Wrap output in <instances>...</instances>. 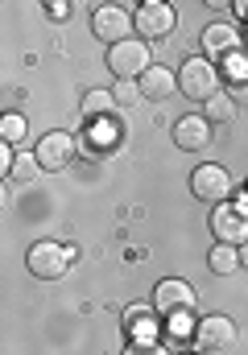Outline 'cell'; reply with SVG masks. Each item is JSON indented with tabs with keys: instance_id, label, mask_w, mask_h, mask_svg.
Listing matches in <instances>:
<instances>
[{
	"instance_id": "30",
	"label": "cell",
	"mask_w": 248,
	"mask_h": 355,
	"mask_svg": "<svg viewBox=\"0 0 248 355\" xmlns=\"http://www.w3.org/2000/svg\"><path fill=\"white\" fill-rule=\"evenodd\" d=\"M178 355H195V352H178Z\"/></svg>"
},
{
	"instance_id": "16",
	"label": "cell",
	"mask_w": 248,
	"mask_h": 355,
	"mask_svg": "<svg viewBox=\"0 0 248 355\" xmlns=\"http://www.w3.org/2000/svg\"><path fill=\"white\" fill-rule=\"evenodd\" d=\"M207 268H211L215 277H232V272H240V248H232V244H215V248L207 252Z\"/></svg>"
},
{
	"instance_id": "8",
	"label": "cell",
	"mask_w": 248,
	"mask_h": 355,
	"mask_svg": "<svg viewBox=\"0 0 248 355\" xmlns=\"http://www.w3.org/2000/svg\"><path fill=\"white\" fill-rule=\"evenodd\" d=\"M236 186H232V174L224 170V166H199L195 174H190V194L199 198V202H228V194H232Z\"/></svg>"
},
{
	"instance_id": "18",
	"label": "cell",
	"mask_w": 248,
	"mask_h": 355,
	"mask_svg": "<svg viewBox=\"0 0 248 355\" xmlns=\"http://www.w3.org/2000/svg\"><path fill=\"white\" fill-rule=\"evenodd\" d=\"M25 132H29V124H25L21 112H4V116H0V141H4V145H21Z\"/></svg>"
},
{
	"instance_id": "13",
	"label": "cell",
	"mask_w": 248,
	"mask_h": 355,
	"mask_svg": "<svg viewBox=\"0 0 248 355\" xmlns=\"http://www.w3.org/2000/svg\"><path fill=\"white\" fill-rule=\"evenodd\" d=\"M120 145V124L116 120H91L87 132H83V149L87 153H108Z\"/></svg>"
},
{
	"instance_id": "24",
	"label": "cell",
	"mask_w": 248,
	"mask_h": 355,
	"mask_svg": "<svg viewBox=\"0 0 248 355\" xmlns=\"http://www.w3.org/2000/svg\"><path fill=\"white\" fill-rule=\"evenodd\" d=\"M124 355H170V352H165L162 343H129Z\"/></svg>"
},
{
	"instance_id": "26",
	"label": "cell",
	"mask_w": 248,
	"mask_h": 355,
	"mask_svg": "<svg viewBox=\"0 0 248 355\" xmlns=\"http://www.w3.org/2000/svg\"><path fill=\"white\" fill-rule=\"evenodd\" d=\"M46 12H50L54 21H63V17H67V4H63V0H54V4H46Z\"/></svg>"
},
{
	"instance_id": "5",
	"label": "cell",
	"mask_w": 248,
	"mask_h": 355,
	"mask_svg": "<svg viewBox=\"0 0 248 355\" xmlns=\"http://www.w3.org/2000/svg\"><path fill=\"white\" fill-rule=\"evenodd\" d=\"M133 25H137L141 42H158V37H170V33L178 29V12H174V4H165V0H145V4H137Z\"/></svg>"
},
{
	"instance_id": "22",
	"label": "cell",
	"mask_w": 248,
	"mask_h": 355,
	"mask_svg": "<svg viewBox=\"0 0 248 355\" xmlns=\"http://www.w3.org/2000/svg\"><path fill=\"white\" fill-rule=\"evenodd\" d=\"M195 322H199L195 314H170V318H165V335H170V339H186V335H190V339H195Z\"/></svg>"
},
{
	"instance_id": "3",
	"label": "cell",
	"mask_w": 248,
	"mask_h": 355,
	"mask_svg": "<svg viewBox=\"0 0 248 355\" xmlns=\"http://www.w3.org/2000/svg\"><path fill=\"white\" fill-rule=\"evenodd\" d=\"M91 33L112 50V46H120V42L137 37V25H133V17H129L120 4H99V8L91 12Z\"/></svg>"
},
{
	"instance_id": "21",
	"label": "cell",
	"mask_w": 248,
	"mask_h": 355,
	"mask_svg": "<svg viewBox=\"0 0 248 355\" xmlns=\"http://www.w3.org/2000/svg\"><path fill=\"white\" fill-rule=\"evenodd\" d=\"M112 95H116V103H120V107H137V103L145 99V95H141V83H137V79H116Z\"/></svg>"
},
{
	"instance_id": "25",
	"label": "cell",
	"mask_w": 248,
	"mask_h": 355,
	"mask_svg": "<svg viewBox=\"0 0 248 355\" xmlns=\"http://www.w3.org/2000/svg\"><path fill=\"white\" fill-rule=\"evenodd\" d=\"M232 99H236V107H248V83L232 87Z\"/></svg>"
},
{
	"instance_id": "1",
	"label": "cell",
	"mask_w": 248,
	"mask_h": 355,
	"mask_svg": "<svg viewBox=\"0 0 248 355\" xmlns=\"http://www.w3.org/2000/svg\"><path fill=\"white\" fill-rule=\"evenodd\" d=\"M178 91L186 99H195V103H207L211 95H220V71H215V62H207L203 54L186 58L182 71H178Z\"/></svg>"
},
{
	"instance_id": "7",
	"label": "cell",
	"mask_w": 248,
	"mask_h": 355,
	"mask_svg": "<svg viewBox=\"0 0 248 355\" xmlns=\"http://www.w3.org/2000/svg\"><path fill=\"white\" fill-rule=\"evenodd\" d=\"M236 339H240V331L228 314H207L195 322V347L199 352H228V347H236Z\"/></svg>"
},
{
	"instance_id": "27",
	"label": "cell",
	"mask_w": 248,
	"mask_h": 355,
	"mask_svg": "<svg viewBox=\"0 0 248 355\" xmlns=\"http://www.w3.org/2000/svg\"><path fill=\"white\" fill-rule=\"evenodd\" d=\"M232 207H236L240 215H248V186H245V190H240V194H236V202H232Z\"/></svg>"
},
{
	"instance_id": "20",
	"label": "cell",
	"mask_w": 248,
	"mask_h": 355,
	"mask_svg": "<svg viewBox=\"0 0 248 355\" xmlns=\"http://www.w3.org/2000/svg\"><path fill=\"white\" fill-rule=\"evenodd\" d=\"M38 174H42L38 153H17V162H13V182H33Z\"/></svg>"
},
{
	"instance_id": "17",
	"label": "cell",
	"mask_w": 248,
	"mask_h": 355,
	"mask_svg": "<svg viewBox=\"0 0 248 355\" xmlns=\"http://www.w3.org/2000/svg\"><path fill=\"white\" fill-rule=\"evenodd\" d=\"M236 99H232V91H220V95H211L207 103H203V116L211 120V124H232L236 120Z\"/></svg>"
},
{
	"instance_id": "28",
	"label": "cell",
	"mask_w": 248,
	"mask_h": 355,
	"mask_svg": "<svg viewBox=\"0 0 248 355\" xmlns=\"http://www.w3.org/2000/svg\"><path fill=\"white\" fill-rule=\"evenodd\" d=\"M232 8H236V17H245V21H248V0H236Z\"/></svg>"
},
{
	"instance_id": "2",
	"label": "cell",
	"mask_w": 248,
	"mask_h": 355,
	"mask_svg": "<svg viewBox=\"0 0 248 355\" xmlns=\"http://www.w3.org/2000/svg\"><path fill=\"white\" fill-rule=\"evenodd\" d=\"M149 67H154V54H149V42H141V37H129V42L108 50V71L116 79H137L141 83V75Z\"/></svg>"
},
{
	"instance_id": "11",
	"label": "cell",
	"mask_w": 248,
	"mask_h": 355,
	"mask_svg": "<svg viewBox=\"0 0 248 355\" xmlns=\"http://www.w3.org/2000/svg\"><path fill=\"white\" fill-rule=\"evenodd\" d=\"M154 310H162L165 318L170 314H195V289L182 277H165L154 289Z\"/></svg>"
},
{
	"instance_id": "4",
	"label": "cell",
	"mask_w": 248,
	"mask_h": 355,
	"mask_svg": "<svg viewBox=\"0 0 248 355\" xmlns=\"http://www.w3.org/2000/svg\"><path fill=\"white\" fill-rule=\"evenodd\" d=\"M199 46H203V58L207 62H224V58H232V54L245 50V29L240 25H228V21H211V25H203Z\"/></svg>"
},
{
	"instance_id": "19",
	"label": "cell",
	"mask_w": 248,
	"mask_h": 355,
	"mask_svg": "<svg viewBox=\"0 0 248 355\" xmlns=\"http://www.w3.org/2000/svg\"><path fill=\"white\" fill-rule=\"evenodd\" d=\"M129 327V343H158V331H154V318L141 314V318H124Z\"/></svg>"
},
{
	"instance_id": "23",
	"label": "cell",
	"mask_w": 248,
	"mask_h": 355,
	"mask_svg": "<svg viewBox=\"0 0 248 355\" xmlns=\"http://www.w3.org/2000/svg\"><path fill=\"white\" fill-rule=\"evenodd\" d=\"M224 75L240 87V83H248V54L240 50V54H232V58H224Z\"/></svg>"
},
{
	"instance_id": "6",
	"label": "cell",
	"mask_w": 248,
	"mask_h": 355,
	"mask_svg": "<svg viewBox=\"0 0 248 355\" xmlns=\"http://www.w3.org/2000/svg\"><path fill=\"white\" fill-rule=\"evenodd\" d=\"M25 265L33 277H42V281H58L67 268L75 265L71 261V248L67 244H54V240H38L33 248H29V257H25Z\"/></svg>"
},
{
	"instance_id": "9",
	"label": "cell",
	"mask_w": 248,
	"mask_h": 355,
	"mask_svg": "<svg viewBox=\"0 0 248 355\" xmlns=\"http://www.w3.org/2000/svg\"><path fill=\"white\" fill-rule=\"evenodd\" d=\"M211 141H215V128H211V120H207L203 112H190V116L174 120V145H178V149H186V153H203Z\"/></svg>"
},
{
	"instance_id": "14",
	"label": "cell",
	"mask_w": 248,
	"mask_h": 355,
	"mask_svg": "<svg viewBox=\"0 0 248 355\" xmlns=\"http://www.w3.org/2000/svg\"><path fill=\"white\" fill-rule=\"evenodd\" d=\"M174 83H178V79H174V71L154 62V67H149V71L141 75V95L158 103V99H165V95H174Z\"/></svg>"
},
{
	"instance_id": "10",
	"label": "cell",
	"mask_w": 248,
	"mask_h": 355,
	"mask_svg": "<svg viewBox=\"0 0 248 355\" xmlns=\"http://www.w3.org/2000/svg\"><path fill=\"white\" fill-rule=\"evenodd\" d=\"M38 162H42V170L46 174H58V170H67L71 166V157L79 153V145H75V137L71 132H46L42 141H38Z\"/></svg>"
},
{
	"instance_id": "29",
	"label": "cell",
	"mask_w": 248,
	"mask_h": 355,
	"mask_svg": "<svg viewBox=\"0 0 248 355\" xmlns=\"http://www.w3.org/2000/svg\"><path fill=\"white\" fill-rule=\"evenodd\" d=\"M240 268H248V244L240 248Z\"/></svg>"
},
{
	"instance_id": "12",
	"label": "cell",
	"mask_w": 248,
	"mask_h": 355,
	"mask_svg": "<svg viewBox=\"0 0 248 355\" xmlns=\"http://www.w3.org/2000/svg\"><path fill=\"white\" fill-rule=\"evenodd\" d=\"M211 232L220 244H232V248H245L248 244V215H240L232 202H220L215 215H211Z\"/></svg>"
},
{
	"instance_id": "15",
	"label": "cell",
	"mask_w": 248,
	"mask_h": 355,
	"mask_svg": "<svg viewBox=\"0 0 248 355\" xmlns=\"http://www.w3.org/2000/svg\"><path fill=\"white\" fill-rule=\"evenodd\" d=\"M120 103H116V95L112 91H87L83 95V103H79V112H83V120L91 124V120H112V112H116Z\"/></svg>"
}]
</instances>
